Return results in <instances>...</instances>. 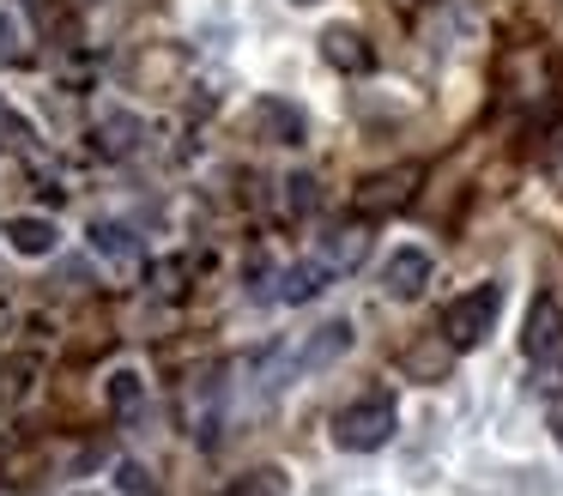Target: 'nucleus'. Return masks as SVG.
<instances>
[{
  "label": "nucleus",
  "mask_w": 563,
  "mask_h": 496,
  "mask_svg": "<svg viewBox=\"0 0 563 496\" xmlns=\"http://www.w3.org/2000/svg\"><path fill=\"white\" fill-rule=\"evenodd\" d=\"M7 249L13 254H25V261H49L55 249H62V224L55 218H43V212H19V218H7Z\"/></svg>",
  "instance_id": "obj_9"
},
{
  "label": "nucleus",
  "mask_w": 563,
  "mask_h": 496,
  "mask_svg": "<svg viewBox=\"0 0 563 496\" xmlns=\"http://www.w3.org/2000/svg\"><path fill=\"white\" fill-rule=\"evenodd\" d=\"M19 55H25V24H19V12H0V67Z\"/></svg>",
  "instance_id": "obj_17"
},
{
  "label": "nucleus",
  "mask_w": 563,
  "mask_h": 496,
  "mask_svg": "<svg viewBox=\"0 0 563 496\" xmlns=\"http://www.w3.org/2000/svg\"><path fill=\"white\" fill-rule=\"evenodd\" d=\"M551 436H558V448H563V399H551Z\"/></svg>",
  "instance_id": "obj_20"
},
{
  "label": "nucleus",
  "mask_w": 563,
  "mask_h": 496,
  "mask_svg": "<svg viewBox=\"0 0 563 496\" xmlns=\"http://www.w3.org/2000/svg\"><path fill=\"white\" fill-rule=\"evenodd\" d=\"M321 206V181L316 176H285V212L291 218H309Z\"/></svg>",
  "instance_id": "obj_16"
},
{
  "label": "nucleus",
  "mask_w": 563,
  "mask_h": 496,
  "mask_svg": "<svg viewBox=\"0 0 563 496\" xmlns=\"http://www.w3.org/2000/svg\"><path fill=\"white\" fill-rule=\"evenodd\" d=\"M291 7H321V0H291Z\"/></svg>",
  "instance_id": "obj_22"
},
{
  "label": "nucleus",
  "mask_w": 563,
  "mask_h": 496,
  "mask_svg": "<svg viewBox=\"0 0 563 496\" xmlns=\"http://www.w3.org/2000/svg\"><path fill=\"white\" fill-rule=\"evenodd\" d=\"M321 55H328V67H340V73H369L376 67V48H369L364 31H352V24H328V31H321Z\"/></svg>",
  "instance_id": "obj_10"
},
{
  "label": "nucleus",
  "mask_w": 563,
  "mask_h": 496,
  "mask_svg": "<svg viewBox=\"0 0 563 496\" xmlns=\"http://www.w3.org/2000/svg\"><path fill=\"white\" fill-rule=\"evenodd\" d=\"M412 181H418L412 164H406V169H388V176H369L364 188H357V206H364V212H388V206H406V200H412Z\"/></svg>",
  "instance_id": "obj_13"
},
{
  "label": "nucleus",
  "mask_w": 563,
  "mask_h": 496,
  "mask_svg": "<svg viewBox=\"0 0 563 496\" xmlns=\"http://www.w3.org/2000/svg\"><path fill=\"white\" fill-rule=\"evenodd\" d=\"M103 399H110V411L122 423H140V418H146V406H152V387H146V375H140V370H115L110 382H103Z\"/></svg>",
  "instance_id": "obj_12"
},
{
  "label": "nucleus",
  "mask_w": 563,
  "mask_h": 496,
  "mask_svg": "<svg viewBox=\"0 0 563 496\" xmlns=\"http://www.w3.org/2000/svg\"><path fill=\"white\" fill-rule=\"evenodd\" d=\"M394 430H400V411H394L388 394H364L333 411V448L340 454H376V448L394 442Z\"/></svg>",
  "instance_id": "obj_1"
},
{
  "label": "nucleus",
  "mask_w": 563,
  "mask_h": 496,
  "mask_svg": "<svg viewBox=\"0 0 563 496\" xmlns=\"http://www.w3.org/2000/svg\"><path fill=\"white\" fill-rule=\"evenodd\" d=\"M140 140H146V121L134 115V109H98V121H91V145H98V157H134Z\"/></svg>",
  "instance_id": "obj_6"
},
{
  "label": "nucleus",
  "mask_w": 563,
  "mask_h": 496,
  "mask_svg": "<svg viewBox=\"0 0 563 496\" xmlns=\"http://www.w3.org/2000/svg\"><path fill=\"white\" fill-rule=\"evenodd\" d=\"M503 297H509V290H503L497 278H485V285H473L466 297H454L449 309H442V345L449 351H478L490 333H497Z\"/></svg>",
  "instance_id": "obj_2"
},
{
  "label": "nucleus",
  "mask_w": 563,
  "mask_h": 496,
  "mask_svg": "<svg viewBox=\"0 0 563 496\" xmlns=\"http://www.w3.org/2000/svg\"><path fill=\"white\" fill-rule=\"evenodd\" d=\"M539 394H545V399H563V363H551V370H545V382H539Z\"/></svg>",
  "instance_id": "obj_19"
},
{
  "label": "nucleus",
  "mask_w": 563,
  "mask_h": 496,
  "mask_svg": "<svg viewBox=\"0 0 563 496\" xmlns=\"http://www.w3.org/2000/svg\"><path fill=\"white\" fill-rule=\"evenodd\" d=\"M122 491H128V496H152V472L128 460V466H122Z\"/></svg>",
  "instance_id": "obj_18"
},
{
  "label": "nucleus",
  "mask_w": 563,
  "mask_h": 496,
  "mask_svg": "<svg viewBox=\"0 0 563 496\" xmlns=\"http://www.w3.org/2000/svg\"><path fill=\"white\" fill-rule=\"evenodd\" d=\"M352 339H357V327H352V321H321V327H309V333L291 345L297 382H303V375H321V370H333V363H340L345 351H352Z\"/></svg>",
  "instance_id": "obj_3"
},
{
  "label": "nucleus",
  "mask_w": 563,
  "mask_h": 496,
  "mask_svg": "<svg viewBox=\"0 0 563 496\" xmlns=\"http://www.w3.org/2000/svg\"><path fill=\"white\" fill-rule=\"evenodd\" d=\"M255 133L267 145H303L309 140V115L291 97H255Z\"/></svg>",
  "instance_id": "obj_8"
},
{
  "label": "nucleus",
  "mask_w": 563,
  "mask_h": 496,
  "mask_svg": "<svg viewBox=\"0 0 563 496\" xmlns=\"http://www.w3.org/2000/svg\"><path fill=\"white\" fill-rule=\"evenodd\" d=\"M558 351H563V302L551 297V290H539L533 309H527V321H521V357L551 363Z\"/></svg>",
  "instance_id": "obj_4"
},
{
  "label": "nucleus",
  "mask_w": 563,
  "mask_h": 496,
  "mask_svg": "<svg viewBox=\"0 0 563 496\" xmlns=\"http://www.w3.org/2000/svg\"><path fill=\"white\" fill-rule=\"evenodd\" d=\"M86 236H91V254H103L110 266H134L140 249H146V242L134 236V224H122V218H98Z\"/></svg>",
  "instance_id": "obj_11"
},
{
  "label": "nucleus",
  "mask_w": 563,
  "mask_h": 496,
  "mask_svg": "<svg viewBox=\"0 0 563 496\" xmlns=\"http://www.w3.org/2000/svg\"><path fill=\"white\" fill-rule=\"evenodd\" d=\"M0 128H13V133H25V121H19L13 109H7V97H0Z\"/></svg>",
  "instance_id": "obj_21"
},
{
  "label": "nucleus",
  "mask_w": 563,
  "mask_h": 496,
  "mask_svg": "<svg viewBox=\"0 0 563 496\" xmlns=\"http://www.w3.org/2000/svg\"><path fill=\"white\" fill-rule=\"evenodd\" d=\"M333 266L321 261V254H309V261H291V266H279L273 273V302H285V309H303V302H316L321 290L333 285Z\"/></svg>",
  "instance_id": "obj_5"
},
{
  "label": "nucleus",
  "mask_w": 563,
  "mask_h": 496,
  "mask_svg": "<svg viewBox=\"0 0 563 496\" xmlns=\"http://www.w3.org/2000/svg\"><path fill=\"white\" fill-rule=\"evenodd\" d=\"M316 254L333 266V273H352V266L369 254V230H364V224H345V230H333V236H321Z\"/></svg>",
  "instance_id": "obj_14"
},
{
  "label": "nucleus",
  "mask_w": 563,
  "mask_h": 496,
  "mask_svg": "<svg viewBox=\"0 0 563 496\" xmlns=\"http://www.w3.org/2000/svg\"><path fill=\"white\" fill-rule=\"evenodd\" d=\"M224 496H291V478H285L279 466H255V472H243Z\"/></svg>",
  "instance_id": "obj_15"
},
{
  "label": "nucleus",
  "mask_w": 563,
  "mask_h": 496,
  "mask_svg": "<svg viewBox=\"0 0 563 496\" xmlns=\"http://www.w3.org/2000/svg\"><path fill=\"white\" fill-rule=\"evenodd\" d=\"M424 285H430V254L424 249H394L388 261H382V290H388L394 302H418L424 297Z\"/></svg>",
  "instance_id": "obj_7"
}]
</instances>
